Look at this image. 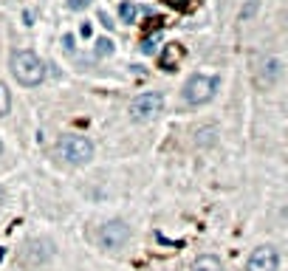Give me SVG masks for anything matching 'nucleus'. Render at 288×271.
<instances>
[{
    "mask_svg": "<svg viewBox=\"0 0 288 271\" xmlns=\"http://www.w3.org/2000/svg\"><path fill=\"white\" fill-rule=\"evenodd\" d=\"M192 271H223V266H220V260L215 254H201L192 263Z\"/></svg>",
    "mask_w": 288,
    "mask_h": 271,
    "instance_id": "obj_9",
    "label": "nucleus"
},
{
    "mask_svg": "<svg viewBox=\"0 0 288 271\" xmlns=\"http://www.w3.org/2000/svg\"><path fill=\"white\" fill-rule=\"evenodd\" d=\"M260 68H263V71H260V82H263V85H266V82H269V85H274V82L280 79V62L274 60V57L263 60Z\"/></svg>",
    "mask_w": 288,
    "mask_h": 271,
    "instance_id": "obj_7",
    "label": "nucleus"
},
{
    "mask_svg": "<svg viewBox=\"0 0 288 271\" xmlns=\"http://www.w3.org/2000/svg\"><path fill=\"white\" fill-rule=\"evenodd\" d=\"M280 266V254L274 246H260L254 249L249 263H246V271H277Z\"/></svg>",
    "mask_w": 288,
    "mask_h": 271,
    "instance_id": "obj_6",
    "label": "nucleus"
},
{
    "mask_svg": "<svg viewBox=\"0 0 288 271\" xmlns=\"http://www.w3.org/2000/svg\"><path fill=\"white\" fill-rule=\"evenodd\" d=\"M161 110H164V93L158 90H144L130 102V116L136 122H153Z\"/></svg>",
    "mask_w": 288,
    "mask_h": 271,
    "instance_id": "obj_4",
    "label": "nucleus"
},
{
    "mask_svg": "<svg viewBox=\"0 0 288 271\" xmlns=\"http://www.w3.org/2000/svg\"><path fill=\"white\" fill-rule=\"evenodd\" d=\"M9 110H11V93H9V88L0 82V119L9 113Z\"/></svg>",
    "mask_w": 288,
    "mask_h": 271,
    "instance_id": "obj_12",
    "label": "nucleus"
},
{
    "mask_svg": "<svg viewBox=\"0 0 288 271\" xmlns=\"http://www.w3.org/2000/svg\"><path fill=\"white\" fill-rule=\"evenodd\" d=\"M11 77L17 79L23 88L43 85V79H45V62L40 60L34 51L20 48V51L11 54Z\"/></svg>",
    "mask_w": 288,
    "mask_h": 271,
    "instance_id": "obj_1",
    "label": "nucleus"
},
{
    "mask_svg": "<svg viewBox=\"0 0 288 271\" xmlns=\"http://www.w3.org/2000/svg\"><path fill=\"white\" fill-rule=\"evenodd\" d=\"M218 90H220V77H215V74H192V77L184 82L181 96L187 105L201 107L218 96Z\"/></svg>",
    "mask_w": 288,
    "mask_h": 271,
    "instance_id": "obj_3",
    "label": "nucleus"
},
{
    "mask_svg": "<svg viewBox=\"0 0 288 271\" xmlns=\"http://www.w3.org/2000/svg\"><path fill=\"white\" fill-rule=\"evenodd\" d=\"M57 158H62L65 164L71 167H85L91 164V158H94V141L85 139V136H79V133H65L60 136L57 141Z\"/></svg>",
    "mask_w": 288,
    "mask_h": 271,
    "instance_id": "obj_2",
    "label": "nucleus"
},
{
    "mask_svg": "<svg viewBox=\"0 0 288 271\" xmlns=\"http://www.w3.org/2000/svg\"><path fill=\"white\" fill-rule=\"evenodd\" d=\"M119 17H122V23H136V17H139V6L130 3V0H124L122 6H119Z\"/></svg>",
    "mask_w": 288,
    "mask_h": 271,
    "instance_id": "obj_10",
    "label": "nucleus"
},
{
    "mask_svg": "<svg viewBox=\"0 0 288 271\" xmlns=\"http://www.w3.org/2000/svg\"><path fill=\"white\" fill-rule=\"evenodd\" d=\"M62 45L71 51V48H74V34H65V37H62Z\"/></svg>",
    "mask_w": 288,
    "mask_h": 271,
    "instance_id": "obj_14",
    "label": "nucleus"
},
{
    "mask_svg": "<svg viewBox=\"0 0 288 271\" xmlns=\"http://www.w3.org/2000/svg\"><path fill=\"white\" fill-rule=\"evenodd\" d=\"M94 51H96V57H110V54L116 51V45H113V40H110V37H99Z\"/></svg>",
    "mask_w": 288,
    "mask_h": 271,
    "instance_id": "obj_11",
    "label": "nucleus"
},
{
    "mask_svg": "<svg viewBox=\"0 0 288 271\" xmlns=\"http://www.w3.org/2000/svg\"><path fill=\"white\" fill-rule=\"evenodd\" d=\"M181 57H184L181 45L170 43V45H167V51H164V57H161V68H164V71H175V62H181Z\"/></svg>",
    "mask_w": 288,
    "mask_h": 271,
    "instance_id": "obj_8",
    "label": "nucleus"
},
{
    "mask_svg": "<svg viewBox=\"0 0 288 271\" xmlns=\"http://www.w3.org/2000/svg\"><path fill=\"white\" fill-rule=\"evenodd\" d=\"M127 240H130V226L119 218L107 220L105 226L99 229V246H102V249H110V252H113V249H122Z\"/></svg>",
    "mask_w": 288,
    "mask_h": 271,
    "instance_id": "obj_5",
    "label": "nucleus"
},
{
    "mask_svg": "<svg viewBox=\"0 0 288 271\" xmlns=\"http://www.w3.org/2000/svg\"><path fill=\"white\" fill-rule=\"evenodd\" d=\"M3 203H6V189L0 186V206H3Z\"/></svg>",
    "mask_w": 288,
    "mask_h": 271,
    "instance_id": "obj_15",
    "label": "nucleus"
},
{
    "mask_svg": "<svg viewBox=\"0 0 288 271\" xmlns=\"http://www.w3.org/2000/svg\"><path fill=\"white\" fill-rule=\"evenodd\" d=\"M0 156H3V141H0Z\"/></svg>",
    "mask_w": 288,
    "mask_h": 271,
    "instance_id": "obj_16",
    "label": "nucleus"
},
{
    "mask_svg": "<svg viewBox=\"0 0 288 271\" xmlns=\"http://www.w3.org/2000/svg\"><path fill=\"white\" fill-rule=\"evenodd\" d=\"M65 6H68L71 11H85L88 6H91V0H65Z\"/></svg>",
    "mask_w": 288,
    "mask_h": 271,
    "instance_id": "obj_13",
    "label": "nucleus"
}]
</instances>
